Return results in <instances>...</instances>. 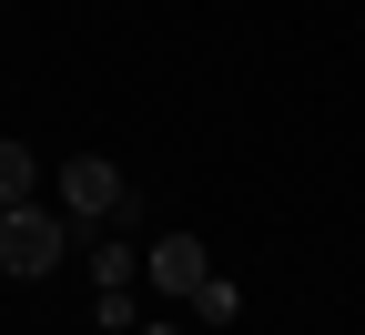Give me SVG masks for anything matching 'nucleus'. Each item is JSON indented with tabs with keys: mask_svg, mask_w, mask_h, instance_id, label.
I'll return each mask as SVG.
<instances>
[{
	"mask_svg": "<svg viewBox=\"0 0 365 335\" xmlns=\"http://www.w3.org/2000/svg\"><path fill=\"white\" fill-rule=\"evenodd\" d=\"M81 244V224L61 214V204H0V274H51L61 254Z\"/></svg>",
	"mask_w": 365,
	"mask_h": 335,
	"instance_id": "obj_1",
	"label": "nucleus"
},
{
	"mask_svg": "<svg viewBox=\"0 0 365 335\" xmlns=\"http://www.w3.org/2000/svg\"><path fill=\"white\" fill-rule=\"evenodd\" d=\"M61 214H71L81 234L122 224V214H132V183H122V163H102V153H71V163H61Z\"/></svg>",
	"mask_w": 365,
	"mask_h": 335,
	"instance_id": "obj_2",
	"label": "nucleus"
},
{
	"mask_svg": "<svg viewBox=\"0 0 365 335\" xmlns=\"http://www.w3.org/2000/svg\"><path fill=\"white\" fill-rule=\"evenodd\" d=\"M213 274V254H203V234H163L153 244V295H173V305H193V284Z\"/></svg>",
	"mask_w": 365,
	"mask_h": 335,
	"instance_id": "obj_3",
	"label": "nucleus"
},
{
	"mask_svg": "<svg viewBox=\"0 0 365 335\" xmlns=\"http://www.w3.org/2000/svg\"><path fill=\"white\" fill-rule=\"evenodd\" d=\"M0 204H41V153L21 132H0Z\"/></svg>",
	"mask_w": 365,
	"mask_h": 335,
	"instance_id": "obj_4",
	"label": "nucleus"
},
{
	"mask_svg": "<svg viewBox=\"0 0 365 335\" xmlns=\"http://www.w3.org/2000/svg\"><path fill=\"white\" fill-rule=\"evenodd\" d=\"M234 315H244V284L234 274H203L193 284V325H234Z\"/></svg>",
	"mask_w": 365,
	"mask_h": 335,
	"instance_id": "obj_5",
	"label": "nucleus"
},
{
	"mask_svg": "<svg viewBox=\"0 0 365 335\" xmlns=\"http://www.w3.org/2000/svg\"><path fill=\"white\" fill-rule=\"evenodd\" d=\"M132 274H143V254L112 244V234H91V284H132Z\"/></svg>",
	"mask_w": 365,
	"mask_h": 335,
	"instance_id": "obj_6",
	"label": "nucleus"
},
{
	"mask_svg": "<svg viewBox=\"0 0 365 335\" xmlns=\"http://www.w3.org/2000/svg\"><path fill=\"white\" fill-rule=\"evenodd\" d=\"M132 335H182V325H132Z\"/></svg>",
	"mask_w": 365,
	"mask_h": 335,
	"instance_id": "obj_7",
	"label": "nucleus"
}]
</instances>
